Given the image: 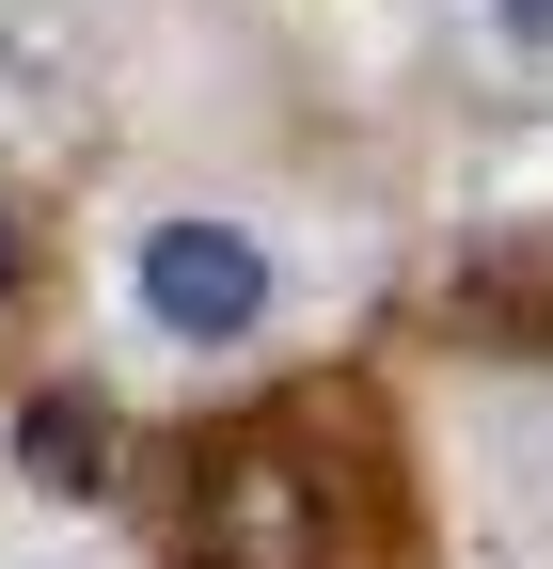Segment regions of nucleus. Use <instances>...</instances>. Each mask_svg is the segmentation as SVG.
I'll use <instances>...</instances> for the list:
<instances>
[{
	"label": "nucleus",
	"mask_w": 553,
	"mask_h": 569,
	"mask_svg": "<svg viewBox=\"0 0 553 569\" xmlns=\"http://www.w3.org/2000/svg\"><path fill=\"white\" fill-rule=\"evenodd\" d=\"M174 569H428L380 396L285 380L174 443Z\"/></svg>",
	"instance_id": "obj_1"
},
{
	"label": "nucleus",
	"mask_w": 553,
	"mask_h": 569,
	"mask_svg": "<svg viewBox=\"0 0 553 569\" xmlns=\"http://www.w3.org/2000/svg\"><path fill=\"white\" fill-rule=\"evenodd\" d=\"M127 301H143L159 348H253L269 332V238L222 222V206H159L127 238Z\"/></svg>",
	"instance_id": "obj_2"
},
{
	"label": "nucleus",
	"mask_w": 553,
	"mask_h": 569,
	"mask_svg": "<svg viewBox=\"0 0 553 569\" xmlns=\"http://www.w3.org/2000/svg\"><path fill=\"white\" fill-rule=\"evenodd\" d=\"M443 332L491 365H553V222H506L443 269Z\"/></svg>",
	"instance_id": "obj_3"
},
{
	"label": "nucleus",
	"mask_w": 553,
	"mask_h": 569,
	"mask_svg": "<svg viewBox=\"0 0 553 569\" xmlns=\"http://www.w3.org/2000/svg\"><path fill=\"white\" fill-rule=\"evenodd\" d=\"M32 490H63V507H95L111 490V427H95V396H32Z\"/></svg>",
	"instance_id": "obj_4"
},
{
	"label": "nucleus",
	"mask_w": 553,
	"mask_h": 569,
	"mask_svg": "<svg viewBox=\"0 0 553 569\" xmlns=\"http://www.w3.org/2000/svg\"><path fill=\"white\" fill-rule=\"evenodd\" d=\"M32 269H48V238H32V206H17V190H0V332H17V317H32Z\"/></svg>",
	"instance_id": "obj_5"
},
{
	"label": "nucleus",
	"mask_w": 553,
	"mask_h": 569,
	"mask_svg": "<svg viewBox=\"0 0 553 569\" xmlns=\"http://www.w3.org/2000/svg\"><path fill=\"white\" fill-rule=\"evenodd\" d=\"M474 32H491L506 63H553V0H474Z\"/></svg>",
	"instance_id": "obj_6"
}]
</instances>
